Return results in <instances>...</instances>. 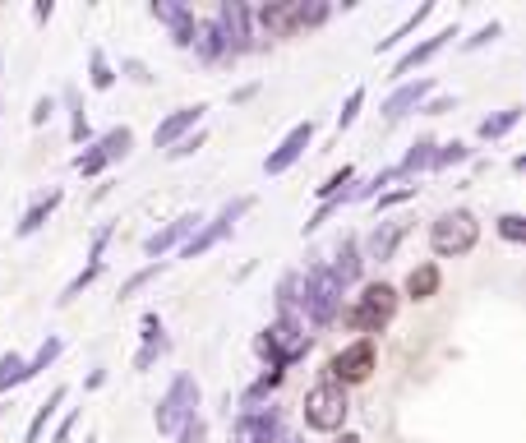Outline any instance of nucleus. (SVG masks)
I'll return each mask as SVG.
<instances>
[{
    "instance_id": "nucleus-26",
    "label": "nucleus",
    "mask_w": 526,
    "mask_h": 443,
    "mask_svg": "<svg viewBox=\"0 0 526 443\" xmlns=\"http://www.w3.org/2000/svg\"><path fill=\"white\" fill-rule=\"evenodd\" d=\"M65 397H70V388H65V384H60V388H51V397H47V402H42V407L33 411V420H28V439H24V443H42V434H47L51 416H56V407L65 402Z\"/></svg>"
},
{
    "instance_id": "nucleus-39",
    "label": "nucleus",
    "mask_w": 526,
    "mask_h": 443,
    "mask_svg": "<svg viewBox=\"0 0 526 443\" xmlns=\"http://www.w3.org/2000/svg\"><path fill=\"white\" fill-rule=\"evenodd\" d=\"M416 190H420V185H397V190H383L379 194V213H393V208L411 204V199H416Z\"/></svg>"
},
{
    "instance_id": "nucleus-4",
    "label": "nucleus",
    "mask_w": 526,
    "mask_h": 443,
    "mask_svg": "<svg viewBox=\"0 0 526 443\" xmlns=\"http://www.w3.org/2000/svg\"><path fill=\"white\" fill-rule=\"evenodd\" d=\"M393 314H397V287H388V282H365L360 296H351L347 324L370 337V333H383V328L393 324Z\"/></svg>"
},
{
    "instance_id": "nucleus-31",
    "label": "nucleus",
    "mask_w": 526,
    "mask_h": 443,
    "mask_svg": "<svg viewBox=\"0 0 526 443\" xmlns=\"http://www.w3.org/2000/svg\"><path fill=\"white\" fill-rule=\"evenodd\" d=\"M434 162V139H416L411 144V153L397 162V176H416V171H430Z\"/></svg>"
},
{
    "instance_id": "nucleus-46",
    "label": "nucleus",
    "mask_w": 526,
    "mask_h": 443,
    "mask_svg": "<svg viewBox=\"0 0 526 443\" xmlns=\"http://www.w3.org/2000/svg\"><path fill=\"white\" fill-rule=\"evenodd\" d=\"M120 70L130 74L134 84H153V74H148V65H144V60H125V65H120Z\"/></svg>"
},
{
    "instance_id": "nucleus-8",
    "label": "nucleus",
    "mask_w": 526,
    "mask_h": 443,
    "mask_svg": "<svg viewBox=\"0 0 526 443\" xmlns=\"http://www.w3.org/2000/svg\"><path fill=\"white\" fill-rule=\"evenodd\" d=\"M130 148H134V130L130 125H116V130H107L97 144H88L84 153L74 157V171H79V176H102L111 162H125Z\"/></svg>"
},
{
    "instance_id": "nucleus-40",
    "label": "nucleus",
    "mask_w": 526,
    "mask_h": 443,
    "mask_svg": "<svg viewBox=\"0 0 526 443\" xmlns=\"http://www.w3.org/2000/svg\"><path fill=\"white\" fill-rule=\"evenodd\" d=\"M393 180H402V176H397V167H383L379 176L370 180V185H360V190H351V199H356V204H360V199H374V194H383V185H393Z\"/></svg>"
},
{
    "instance_id": "nucleus-16",
    "label": "nucleus",
    "mask_w": 526,
    "mask_h": 443,
    "mask_svg": "<svg viewBox=\"0 0 526 443\" xmlns=\"http://www.w3.org/2000/svg\"><path fill=\"white\" fill-rule=\"evenodd\" d=\"M204 102H194V107H176L171 111L167 120H162V125H157L153 130V148H176L180 139H185V134H194L199 130V120H204Z\"/></svg>"
},
{
    "instance_id": "nucleus-14",
    "label": "nucleus",
    "mask_w": 526,
    "mask_h": 443,
    "mask_svg": "<svg viewBox=\"0 0 526 443\" xmlns=\"http://www.w3.org/2000/svg\"><path fill=\"white\" fill-rule=\"evenodd\" d=\"M199 227H204V213H199V208H194V213H180L176 222H167V227L157 231V236H148V240H144V254H148V259H153V264H157L162 254L180 250V245H185V240H190Z\"/></svg>"
},
{
    "instance_id": "nucleus-1",
    "label": "nucleus",
    "mask_w": 526,
    "mask_h": 443,
    "mask_svg": "<svg viewBox=\"0 0 526 443\" xmlns=\"http://www.w3.org/2000/svg\"><path fill=\"white\" fill-rule=\"evenodd\" d=\"M342 282L333 277V268L319 264L310 268V273L300 277V310H305V319H310L314 328H328L337 319V310H342Z\"/></svg>"
},
{
    "instance_id": "nucleus-22",
    "label": "nucleus",
    "mask_w": 526,
    "mask_h": 443,
    "mask_svg": "<svg viewBox=\"0 0 526 443\" xmlns=\"http://www.w3.org/2000/svg\"><path fill=\"white\" fill-rule=\"evenodd\" d=\"M360 264H365V259H360V240L356 236H342V245H337V254H333V277L337 282H342V287H351V282H360Z\"/></svg>"
},
{
    "instance_id": "nucleus-6",
    "label": "nucleus",
    "mask_w": 526,
    "mask_h": 443,
    "mask_svg": "<svg viewBox=\"0 0 526 443\" xmlns=\"http://www.w3.org/2000/svg\"><path fill=\"white\" fill-rule=\"evenodd\" d=\"M250 208H254L250 194H240V199L222 204V213H217L213 222H204V227H199L190 240H185V245H180V259H204V254L213 250V245H222V240H227L231 231H236V222H240L245 213H250Z\"/></svg>"
},
{
    "instance_id": "nucleus-10",
    "label": "nucleus",
    "mask_w": 526,
    "mask_h": 443,
    "mask_svg": "<svg viewBox=\"0 0 526 443\" xmlns=\"http://www.w3.org/2000/svg\"><path fill=\"white\" fill-rule=\"evenodd\" d=\"M374 365H379V356H374V337H360V342H351V347H342L333 360H328V379L333 384H365L374 374Z\"/></svg>"
},
{
    "instance_id": "nucleus-29",
    "label": "nucleus",
    "mask_w": 526,
    "mask_h": 443,
    "mask_svg": "<svg viewBox=\"0 0 526 443\" xmlns=\"http://www.w3.org/2000/svg\"><path fill=\"white\" fill-rule=\"evenodd\" d=\"M65 107H70V144H88V111L79 88H65Z\"/></svg>"
},
{
    "instance_id": "nucleus-34",
    "label": "nucleus",
    "mask_w": 526,
    "mask_h": 443,
    "mask_svg": "<svg viewBox=\"0 0 526 443\" xmlns=\"http://www.w3.org/2000/svg\"><path fill=\"white\" fill-rule=\"evenodd\" d=\"M60 351H65V342H60V337H42V347H37V356L28 360V374H42V370H51V365H56L60 360Z\"/></svg>"
},
{
    "instance_id": "nucleus-42",
    "label": "nucleus",
    "mask_w": 526,
    "mask_h": 443,
    "mask_svg": "<svg viewBox=\"0 0 526 443\" xmlns=\"http://www.w3.org/2000/svg\"><path fill=\"white\" fill-rule=\"evenodd\" d=\"M157 273H162V259H157V264H148V268H139V273H134L130 282H125V287H120V300H130L134 291H144V287H148V282H153Z\"/></svg>"
},
{
    "instance_id": "nucleus-38",
    "label": "nucleus",
    "mask_w": 526,
    "mask_h": 443,
    "mask_svg": "<svg viewBox=\"0 0 526 443\" xmlns=\"http://www.w3.org/2000/svg\"><path fill=\"white\" fill-rule=\"evenodd\" d=\"M360 107H365V88H351V97L342 102V111H337V130H351L360 116Z\"/></svg>"
},
{
    "instance_id": "nucleus-36",
    "label": "nucleus",
    "mask_w": 526,
    "mask_h": 443,
    "mask_svg": "<svg viewBox=\"0 0 526 443\" xmlns=\"http://www.w3.org/2000/svg\"><path fill=\"white\" fill-rule=\"evenodd\" d=\"M356 180V167H342V171H333V176L319 185V204H328V199H342V194H351L347 185Z\"/></svg>"
},
{
    "instance_id": "nucleus-35",
    "label": "nucleus",
    "mask_w": 526,
    "mask_h": 443,
    "mask_svg": "<svg viewBox=\"0 0 526 443\" xmlns=\"http://www.w3.org/2000/svg\"><path fill=\"white\" fill-rule=\"evenodd\" d=\"M328 14H333V5H328V0H300V33L323 28V24H328Z\"/></svg>"
},
{
    "instance_id": "nucleus-9",
    "label": "nucleus",
    "mask_w": 526,
    "mask_h": 443,
    "mask_svg": "<svg viewBox=\"0 0 526 443\" xmlns=\"http://www.w3.org/2000/svg\"><path fill=\"white\" fill-rule=\"evenodd\" d=\"M217 33H222V47H227V56H245V51H254V14L245 0H222L213 14Z\"/></svg>"
},
{
    "instance_id": "nucleus-24",
    "label": "nucleus",
    "mask_w": 526,
    "mask_h": 443,
    "mask_svg": "<svg viewBox=\"0 0 526 443\" xmlns=\"http://www.w3.org/2000/svg\"><path fill=\"white\" fill-rule=\"evenodd\" d=\"M517 125H522V107H503V111H494V116L480 120L476 134L485 139V144H494V139H508Z\"/></svg>"
},
{
    "instance_id": "nucleus-41",
    "label": "nucleus",
    "mask_w": 526,
    "mask_h": 443,
    "mask_svg": "<svg viewBox=\"0 0 526 443\" xmlns=\"http://www.w3.org/2000/svg\"><path fill=\"white\" fill-rule=\"evenodd\" d=\"M97 277H102V264H88V268H84V273H79V277H74V282H70V287L60 291V305H70V300H74V296H79V291H84V287H93Z\"/></svg>"
},
{
    "instance_id": "nucleus-13",
    "label": "nucleus",
    "mask_w": 526,
    "mask_h": 443,
    "mask_svg": "<svg viewBox=\"0 0 526 443\" xmlns=\"http://www.w3.org/2000/svg\"><path fill=\"white\" fill-rule=\"evenodd\" d=\"M411 236V217H383L374 222L370 240H365V254L360 259H374V264H388L397 250H402V240Z\"/></svg>"
},
{
    "instance_id": "nucleus-2",
    "label": "nucleus",
    "mask_w": 526,
    "mask_h": 443,
    "mask_svg": "<svg viewBox=\"0 0 526 443\" xmlns=\"http://www.w3.org/2000/svg\"><path fill=\"white\" fill-rule=\"evenodd\" d=\"M480 240V217L471 208H453V213H439L430 222V250L439 259H462V254L476 250Z\"/></svg>"
},
{
    "instance_id": "nucleus-27",
    "label": "nucleus",
    "mask_w": 526,
    "mask_h": 443,
    "mask_svg": "<svg viewBox=\"0 0 526 443\" xmlns=\"http://www.w3.org/2000/svg\"><path fill=\"white\" fill-rule=\"evenodd\" d=\"M430 14H434V5H430V0H425V5H416V10H411L407 19H402V24L393 28V33H388V37H379V51H388V47H397L402 37H411L420 24H425V19H430Z\"/></svg>"
},
{
    "instance_id": "nucleus-3",
    "label": "nucleus",
    "mask_w": 526,
    "mask_h": 443,
    "mask_svg": "<svg viewBox=\"0 0 526 443\" xmlns=\"http://www.w3.org/2000/svg\"><path fill=\"white\" fill-rule=\"evenodd\" d=\"M254 351L268 360V370L287 374L291 365H296V360L310 351V337H305L300 319H277V324H268L259 337H254Z\"/></svg>"
},
{
    "instance_id": "nucleus-49",
    "label": "nucleus",
    "mask_w": 526,
    "mask_h": 443,
    "mask_svg": "<svg viewBox=\"0 0 526 443\" xmlns=\"http://www.w3.org/2000/svg\"><path fill=\"white\" fill-rule=\"evenodd\" d=\"M74 420H79V411H74V416H65V420H60V425H56V434H51V443H70Z\"/></svg>"
},
{
    "instance_id": "nucleus-12",
    "label": "nucleus",
    "mask_w": 526,
    "mask_h": 443,
    "mask_svg": "<svg viewBox=\"0 0 526 443\" xmlns=\"http://www.w3.org/2000/svg\"><path fill=\"white\" fill-rule=\"evenodd\" d=\"M310 144H314V120H300V125H291L287 130V139L263 157V171H268V176H287L300 157H305V148Z\"/></svg>"
},
{
    "instance_id": "nucleus-5",
    "label": "nucleus",
    "mask_w": 526,
    "mask_h": 443,
    "mask_svg": "<svg viewBox=\"0 0 526 443\" xmlns=\"http://www.w3.org/2000/svg\"><path fill=\"white\" fill-rule=\"evenodd\" d=\"M347 411H351V397L342 384H333V379H323V384H314L310 393H305V425L319 434H337L342 425H347Z\"/></svg>"
},
{
    "instance_id": "nucleus-33",
    "label": "nucleus",
    "mask_w": 526,
    "mask_h": 443,
    "mask_svg": "<svg viewBox=\"0 0 526 443\" xmlns=\"http://www.w3.org/2000/svg\"><path fill=\"white\" fill-rule=\"evenodd\" d=\"M296 305H300V273H287L277 282V310H282V319H296Z\"/></svg>"
},
{
    "instance_id": "nucleus-18",
    "label": "nucleus",
    "mask_w": 526,
    "mask_h": 443,
    "mask_svg": "<svg viewBox=\"0 0 526 443\" xmlns=\"http://www.w3.org/2000/svg\"><path fill=\"white\" fill-rule=\"evenodd\" d=\"M254 24L268 28V37H296L300 33V0H287V5H259Z\"/></svg>"
},
{
    "instance_id": "nucleus-47",
    "label": "nucleus",
    "mask_w": 526,
    "mask_h": 443,
    "mask_svg": "<svg viewBox=\"0 0 526 443\" xmlns=\"http://www.w3.org/2000/svg\"><path fill=\"white\" fill-rule=\"evenodd\" d=\"M107 240H111V227H97L93 250H88V264H102V250H107Z\"/></svg>"
},
{
    "instance_id": "nucleus-43",
    "label": "nucleus",
    "mask_w": 526,
    "mask_h": 443,
    "mask_svg": "<svg viewBox=\"0 0 526 443\" xmlns=\"http://www.w3.org/2000/svg\"><path fill=\"white\" fill-rule=\"evenodd\" d=\"M204 139H208L204 130H194V134H185V139H180L176 148H167V157H194V153H199V148H204Z\"/></svg>"
},
{
    "instance_id": "nucleus-44",
    "label": "nucleus",
    "mask_w": 526,
    "mask_h": 443,
    "mask_svg": "<svg viewBox=\"0 0 526 443\" xmlns=\"http://www.w3.org/2000/svg\"><path fill=\"white\" fill-rule=\"evenodd\" d=\"M204 434H208L204 416H194V420H185V425L176 430V443H204Z\"/></svg>"
},
{
    "instance_id": "nucleus-52",
    "label": "nucleus",
    "mask_w": 526,
    "mask_h": 443,
    "mask_svg": "<svg viewBox=\"0 0 526 443\" xmlns=\"http://www.w3.org/2000/svg\"><path fill=\"white\" fill-rule=\"evenodd\" d=\"M337 443H365V439H360V434H342V439H337Z\"/></svg>"
},
{
    "instance_id": "nucleus-48",
    "label": "nucleus",
    "mask_w": 526,
    "mask_h": 443,
    "mask_svg": "<svg viewBox=\"0 0 526 443\" xmlns=\"http://www.w3.org/2000/svg\"><path fill=\"white\" fill-rule=\"evenodd\" d=\"M51 116H56V102H51V97H37V107H33V125H47Z\"/></svg>"
},
{
    "instance_id": "nucleus-37",
    "label": "nucleus",
    "mask_w": 526,
    "mask_h": 443,
    "mask_svg": "<svg viewBox=\"0 0 526 443\" xmlns=\"http://www.w3.org/2000/svg\"><path fill=\"white\" fill-rule=\"evenodd\" d=\"M499 236L508 240V245H526V217L522 213H503L499 217Z\"/></svg>"
},
{
    "instance_id": "nucleus-21",
    "label": "nucleus",
    "mask_w": 526,
    "mask_h": 443,
    "mask_svg": "<svg viewBox=\"0 0 526 443\" xmlns=\"http://www.w3.org/2000/svg\"><path fill=\"white\" fill-rule=\"evenodd\" d=\"M194 56L204 60V65H227V47H222V33H217L213 19H199V28H194Z\"/></svg>"
},
{
    "instance_id": "nucleus-19",
    "label": "nucleus",
    "mask_w": 526,
    "mask_h": 443,
    "mask_svg": "<svg viewBox=\"0 0 526 443\" xmlns=\"http://www.w3.org/2000/svg\"><path fill=\"white\" fill-rule=\"evenodd\" d=\"M453 37H457V28H443V33H434V37H425V42H416V47H411L407 56H402V60L393 65V79H407V74L416 70V65H430V60L439 56V51L448 47Z\"/></svg>"
},
{
    "instance_id": "nucleus-51",
    "label": "nucleus",
    "mask_w": 526,
    "mask_h": 443,
    "mask_svg": "<svg viewBox=\"0 0 526 443\" xmlns=\"http://www.w3.org/2000/svg\"><path fill=\"white\" fill-rule=\"evenodd\" d=\"M51 14H56V5H51V0H37V5H33V19H37V24H47Z\"/></svg>"
},
{
    "instance_id": "nucleus-54",
    "label": "nucleus",
    "mask_w": 526,
    "mask_h": 443,
    "mask_svg": "<svg viewBox=\"0 0 526 443\" xmlns=\"http://www.w3.org/2000/svg\"><path fill=\"white\" fill-rule=\"evenodd\" d=\"M287 443H291V439H287Z\"/></svg>"
},
{
    "instance_id": "nucleus-53",
    "label": "nucleus",
    "mask_w": 526,
    "mask_h": 443,
    "mask_svg": "<svg viewBox=\"0 0 526 443\" xmlns=\"http://www.w3.org/2000/svg\"><path fill=\"white\" fill-rule=\"evenodd\" d=\"M84 443H97V439H84Z\"/></svg>"
},
{
    "instance_id": "nucleus-45",
    "label": "nucleus",
    "mask_w": 526,
    "mask_h": 443,
    "mask_svg": "<svg viewBox=\"0 0 526 443\" xmlns=\"http://www.w3.org/2000/svg\"><path fill=\"white\" fill-rule=\"evenodd\" d=\"M499 33H503V24H485L476 37H467V51H480V47H485V42H494V37H499Z\"/></svg>"
},
{
    "instance_id": "nucleus-50",
    "label": "nucleus",
    "mask_w": 526,
    "mask_h": 443,
    "mask_svg": "<svg viewBox=\"0 0 526 443\" xmlns=\"http://www.w3.org/2000/svg\"><path fill=\"white\" fill-rule=\"evenodd\" d=\"M425 116H439V111H453V97H434V102H420Z\"/></svg>"
},
{
    "instance_id": "nucleus-15",
    "label": "nucleus",
    "mask_w": 526,
    "mask_h": 443,
    "mask_svg": "<svg viewBox=\"0 0 526 443\" xmlns=\"http://www.w3.org/2000/svg\"><path fill=\"white\" fill-rule=\"evenodd\" d=\"M148 14H153L157 24L171 28V42H176V47H190V42H194V28H199V19H194L190 5H176V0H153V5H148Z\"/></svg>"
},
{
    "instance_id": "nucleus-17",
    "label": "nucleus",
    "mask_w": 526,
    "mask_h": 443,
    "mask_svg": "<svg viewBox=\"0 0 526 443\" xmlns=\"http://www.w3.org/2000/svg\"><path fill=\"white\" fill-rule=\"evenodd\" d=\"M139 337H144V347L134 351V370L144 374V370H153L157 360L167 356V347H171V342H167V328H162V314L148 310L144 324H139Z\"/></svg>"
},
{
    "instance_id": "nucleus-25",
    "label": "nucleus",
    "mask_w": 526,
    "mask_h": 443,
    "mask_svg": "<svg viewBox=\"0 0 526 443\" xmlns=\"http://www.w3.org/2000/svg\"><path fill=\"white\" fill-rule=\"evenodd\" d=\"M439 282H443L439 264H420V268H411L407 273V296L411 300H430V296H439Z\"/></svg>"
},
{
    "instance_id": "nucleus-32",
    "label": "nucleus",
    "mask_w": 526,
    "mask_h": 443,
    "mask_svg": "<svg viewBox=\"0 0 526 443\" xmlns=\"http://www.w3.org/2000/svg\"><path fill=\"white\" fill-rule=\"evenodd\" d=\"M471 157V148L462 144V139H453V144H434V162H430V171H453V167H462Z\"/></svg>"
},
{
    "instance_id": "nucleus-11",
    "label": "nucleus",
    "mask_w": 526,
    "mask_h": 443,
    "mask_svg": "<svg viewBox=\"0 0 526 443\" xmlns=\"http://www.w3.org/2000/svg\"><path fill=\"white\" fill-rule=\"evenodd\" d=\"M231 443H287L282 416L273 407H240L236 425H231Z\"/></svg>"
},
{
    "instance_id": "nucleus-7",
    "label": "nucleus",
    "mask_w": 526,
    "mask_h": 443,
    "mask_svg": "<svg viewBox=\"0 0 526 443\" xmlns=\"http://www.w3.org/2000/svg\"><path fill=\"white\" fill-rule=\"evenodd\" d=\"M199 416V379L194 374H176L171 379V388H167V397L157 402V411H153V420H157V430L162 434H176L185 420H194Z\"/></svg>"
},
{
    "instance_id": "nucleus-30",
    "label": "nucleus",
    "mask_w": 526,
    "mask_h": 443,
    "mask_svg": "<svg viewBox=\"0 0 526 443\" xmlns=\"http://www.w3.org/2000/svg\"><path fill=\"white\" fill-rule=\"evenodd\" d=\"M33 374H28V360L19 356V351H10V356H0V393H10V388L28 384Z\"/></svg>"
},
{
    "instance_id": "nucleus-28",
    "label": "nucleus",
    "mask_w": 526,
    "mask_h": 443,
    "mask_svg": "<svg viewBox=\"0 0 526 443\" xmlns=\"http://www.w3.org/2000/svg\"><path fill=\"white\" fill-rule=\"evenodd\" d=\"M88 84L97 88V93H107V88H116V70H111V60L102 47L88 51Z\"/></svg>"
},
{
    "instance_id": "nucleus-23",
    "label": "nucleus",
    "mask_w": 526,
    "mask_h": 443,
    "mask_svg": "<svg viewBox=\"0 0 526 443\" xmlns=\"http://www.w3.org/2000/svg\"><path fill=\"white\" fill-rule=\"evenodd\" d=\"M60 199H65L60 190H51V194H42V199H33V208H28V213L19 217V227H14V236H33V231H42V227H47V217L60 208Z\"/></svg>"
},
{
    "instance_id": "nucleus-20",
    "label": "nucleus",
    "mask_w": 526,
    "mask_h": 443,
    "mask_svg": "<svg viewBox=\"0 0 526 443\" xmlns=\"http://www.w3.org/2000/svg\"><path fill=\"white\" fill-rule=\"evenodd\" d=\"M434 93V79H416V84H402L388 102H383V116L388 120H402V116H411V111H420V102Z\"/></svg>"
}]
</instances>
